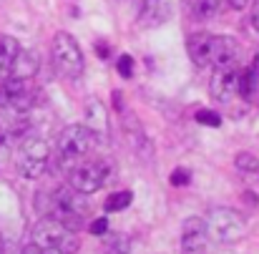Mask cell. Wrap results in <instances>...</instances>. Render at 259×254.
<instances>
[{
    "instance_id": "1",
    "label": "cell",
    "mask_w": 259,
    "mask_h": 254,
    "mask_svg": "<svg viewBox=\"0 0 259 254\" xmlns=\"http://www.w3.org/2000/svg\"><path fill=\"white\" fill-rule=\"evenodd\" d=\"M51 211H53V219H58L66 229L76 232V229H81V224L86 219V194L76 191L73 186H61L51 194Z\"/></svg>"
},
{
    "instance_id": "2",
    "label": "cell",
    "mask_w": 259,
    "mask_h": 254,
    "mask_svg": "<svg viewBox=\"0 0 259 254\" xmlns=\"http://www.w3.org/2000/svg\"><path fill=\"white\" fill-rule=\"evenodd\" d=\"M204 222H206V234H209V239L222 242V244L239 242V239H244V234H247V219H244L239 211L227 209V206L211 209Z\"/></svg>"
},
{
    "instance_id": "3",
    "label": "cell",
    "mask_w": 259,
    "mask_h": 254,
    "mask_svg": "<svg viewBox=\"0 0 259 254\" xmlns=\"http://www.w3.org/2000/svg\"><path fill=\"white\" fill-rule=\"evenodd\" d=\"M33 242L30 244H35L38 249H61L63 254H76L78 249V237H76V232H71V229H66L58 219H53V217H46V219H40L35 227H33Z\"/></svg>"
},
{
    "instance_id": "4",
    "label": "cell",
    "mask_w": 259,
    "mask_h": 254,
    "mask_svg": "<svg viewBox=\"0 0 259 254\" xmlns=\"http://www.w3.org/2000/svg\"><path fill=\"white\" fill-rule=\"evenodd\" d=\"M96 136L88 131L83 123H73V126H66L61 131V139H58V161L63 166H73L78 164L81 159H86L88 151L96 146Z\"/></svg>"
},
{
    "instance_id": "5",
    "label": "cell",
    "mask_w": 259,
    "mask_h": 254,
    "mask_svg": "<svg viewBox=\"0 0 259 254\" xmlns=\"http://www.w3.org/2000/svg\"><path fill=\"white\" fill-rule=\"evenodd\" d=\"M51 58H53L56 68H58L63 76H68V78H78V76L83 73V53H81V46H78V40H76L71 33H66V30H61V33L53 38Z\"/></svg>"
},
{
    "instance_id": "6",
    "label": "cell",
    "mask_w": 259,
    "mask_h": 254,
    "mask_svg": "<svg viewBox=\"0 0 259 254\" xmlns=\"http://www.w3.org/2000/svg\"><path fill=\"white\" fill-rule=\"evenodd\" d=\"M51 159V146L46 139H25L18 154V171L23 179H38Z\"/></svg>"
},
{
    "instance_id": "7",
    "label": "cell",
    "mask_w": 259,
    "mask_h": 254,
    "mask_svg": "<svg viewBox=\"0 0 259 254\" xmlns=\"http://www.w3.org/2000/svg\"><path fill=\"white\" fill-rule=\"evenodd\" d=\"M108 179V164L103 161H91V164H73L68 169V186H73L81 194L98 191Z\"/></svg>"
},
{
    "instance_id": "8",
    "label": "cell",
    "mask_w": 259,
    "mask_h": 254,
    "mask_svg": "<svg viewBox=\"0 0 259 254\" xmlns=\"http://www.w3.org/2000/svg\"><path fill=\"white\" fill-rule=\"evenodd\" d=\"M33 106V88L28 81L10 78L0 86V108L5 113H28Z\"/></svg>"
},
{
    "instance_id": "9",
    "label": "cell",
    "mask_w": 259,
    "mask_h": 254,
    "mask_svg": "<svg viewBox=\"0 0 259 254\" xmlns=\"http://www.w3.org/2000/svg\"><path fill=\"white\" fill-rule=\"evenodd\" d=\"M181 254H209L206 222L201 217H189L181 224Z\"/></svg>"
},
{
    "instance_id": "10",
    "label": "cell",
    "mask_w": 259,
    "mask_h": 254,
    "mask_svg": "<svg viewBox=\"0 0 259 254\" xmlns=\"http://www.w3.org/2000/svg\"><path fill=\"white\" fill-rule=\"evenodd\" d=\"M239 76H242V71H237V66L217 68L211 76V83H209L211 98L219 103H229L239 93Z\"/></svg>"
},
{
    "instance_id": "11",
    "label": "cell",
    "mask_w": 259,
    "mask_h": 254,
    "mask_svg": "<svg viewBox=\"0 0 259 254\" xmlns=\"http://www.w3.org/2000/svg\"><path fill=\"white\" fill-rule=\"evenodd\" d=\"M237 58H239V46H237L234 38H229V35H217V38H211L209 66H214V68L237 66Z\"/></svg>"
},
{
    "instance_id": "12",
    "label": "cell",
    "mask_w": 259,
    "mask_h": 254,
    "mask_svg": "<svg viewBox=\"0 0 259 254\" xmlns=\"http://www.w3.org/2000/svg\"><path fill=\"white\" fill-rule=\"evenodd\" d=\"M38 68H40L38 53L30 51V48H20L18 56H15V61H13V66H10V78L28 81V78H33L38 73Z\"/></svg>"
},
{
    "instance_id": "13",
    "label": "cell",
    "mask_w": 259,
    "mask_h": 254,
    "mask_svg": "<svg viewBox=\"0 0 259 254\" xmlns=\"http://www.w3.org/2000/svg\"><path fill=\"white\" fill-rule=\"evenodd\" d=\"M86 126L88 131L96 136V139H103L106 131H108V111L103 108V103L98 98H88L86 103Z\"/></svg>"
},
{
    "instance_id": "14",
    "label": "cell",
    "mask_w": 259,
    "mask_h": 254,
    "mask_svg": "<svg viewBox=\"0 0 259 254\" xmlns=\"http://www.w3.org/2000/svg\"><path fill=\"white\" fill-rule=\"evenodd\" d=\"M211 38H214V35H209V33H194V35H189L186 51H189V58L194 61V66H199V68H206V66H209Z\"/></svg>"
},
{
    "instance_id": "15",
    "label": "cell",
    "mask_w": 259,
    "mask_h": 254,
    "mask_svg": "<svg viewBox=\"0 0 259 254\" xmlns=\"http://www.w3.org/2000/svg\"><path fill=\"white\" fill-rule=\"evenodd\" d=\"M169 18V3L166 0H146L141 13H139V25L141 28H156Z\"/></svg>"
},
{
    "instance_id": "16",
    "label": "cell",
    "mask_w": 259,
    "mask_h": 254,
    "mask_svg": "<svg viewBox=\"0 0 259 254\" xmlns=\"http://www.w3.org/2000/svg\"><path fill=\"white\" fill-rule=\"evenodd\" d=\"M18 51H20V43L13 35H3L0 38V81L10 76V66H13Z\"/></svg>"
},
{
    "instance_id": "17",
    "label": "cell",
    "mask_w": 259,
    "mask_h": 254,
    "mask_svg": "<svg viewBox=\"0 0 259 254\" xmlns=\"http://www.w3.org/2000/svg\"><path fill=\"white\" fill-rule=\"evenodd\" d=\"M186 10L196 20H209L219 13V0H186Z\"/></svg>"
},
{
    "instance_id": "18",
    "label": "cell",
    "mask_w": 259,
    "mask_h": 254,
    "mask_svg": "<svg viewBox=\"0 0 259 254\" xmlns=\"http://www.w3.org/2000/svg\"><path fill=\"white\" fill-rule=\"evenodd\" d=\"M257 88H259V76L252 71V66H249V68L242 71V76H239V93H242L247 101H252L254 93H257Z\"/></svg>"
},
{
    "instance_id": "19",
    "label": "cell",
    "mask_w": 259,
    "mask_h": 254,
    "mask_svg": "<svg viewBox=\"0 0 259 254\" xmlns=\"http://www.w3.org/2000/svg\"><path fill=\"white\" fill-rule=\"evenodd\" d=\"M134 201V194L131 191H113L108 199H106V204H103V209L111 214V211H123V209H128V204Z\"/></svg>"
},
{
    "instance_id": "20",
    "label": "cell",
    "mask_w": 259,
    "mask_h": 254,
    "mask_svg": "<svg viewBox=\"0 0 259 254\" xmlns=\"http://www.w3.org/2000/svg\"><path fill=\"white\" fill-rule=\"evenodd\" d=\"M234 166L239 171H244V174H254V171H259V159L249 151H242V154H237Z\"/></svg>"
},
{
    "instance_id": "21",
    "label": "cell",
    "mask_w": 259,
    "mask_h": 254,
    "mask_svg": "<svg viewBox=\"0 0 259 254\" xmlns=\"http://www.w3.org/2000/svg\"><path fill=\"white\" fill-rule=\"evenodd\" d=\"M128 247H131V242L123 234H113V237L106 239V252L108 254H128Z\"/></svg>"
},
{
    "instance_id": "22",
    "label": "cell",
    "mask_w": 259,
    "mask_h": 254,
    "mask_svg": "<svg viewBox=\"0 0 259 254\" xmlns=\"http://www.w3.org/2000/svg\"><path fill=\"white\" fill-rule=\"evenodd\" d=\"M196 121L204 123V126H219V123H222L219 113H217V111H209V108H201V111L196 113Z\"/></svg>"
},
{
    "instance_id": "23",
    "label": "cell",
    "mask_w": 259,
    "mask_h": 254,
    "mask_svg": "<svg viewBox=\"0 0 259 254\" xmlns=\"http://www.w3.org/2000/svg\"><path fill=\"white\" fill-rule=\"evenodd\" d=\"M116 66H118V73H121L123 78H131V73H134V58H131V56H121Z\"/></svg>"
},
{
    "instance_id": "24",
    "label": "cell",
    "mask_w": 259,
    "mask_h": 254,
    "mask_svg": "<svg viewBox=\"0 0 259 254\" xmlns=\"http://www.w3.org/2000/svg\"><path fill=\"white\" fill-rule=\"evenodd\" d=\"M106 232H108V219H106V217H98V219H93V222H91V234L103 237Z\"/></svg>"
},
{
    "instance_id": "25",
    "label": "cell",
    "mask_w": 259,
    "mask_h": 254,
    "mask_svg": "<svg viewBox=\"0 0 259 254\" xmlns=\"http://www.w3.org/2000/svg\"><path fill=\"white\" fill-rule=\"evenodd\" d=\"M169 181H171L174 186H186V184L191 181V174H189L186 169H176L171 174V179H169Z\"/></svg>"
},
{
    "instance_id": "26",
    "label": "cell",
    "mask_w": 259,
    "mask_h": 254,
    "mask_svg": "<svg viewBox=\"0 0 259 254\" xmlns=\"http://www.w3.org/2000/svg\"><path fill=\"white\" fill-rule=\"evenodd\" d=\"M227 3H229V5H232V8H234V10H244V8H247V3H249V0H227Z\"/></svg>"
},
{
    "instance_id": "27",
    "label": "cell",
    "mask_w": 259,
    "mask_h": 254,
    "mask_svg": "<svg viewBox=\"0 0 259 254\" xmlns=\"http://www.w3.org/2000/svg\"><path fill=\"white\" fill-rule=\"evenodd\" d=\"M252 25L259 30V0L254 3V10H252Z\"/></svg>"
},
{
    "instance_id": "28",
    "label": "cell",
    "mask_w": 259,
    "mask_h": 254,
    "mask_svg": "<svg viewBox=\"0 0 259 254\" xmlns=\"http://www.w3.org/2000/svg\"><path fill=\"white\" fill-rule=\"evenodd\" d=\"M20 254H43V249H38L35 244H28V247H25V249H23Z\"/></svg>"
},
{
    "instance_id": "29",
    "label": "cell",
    "mask_w": 259,
    "mask_h": 254,
    "mask_svg": "<svg viewBox=\"0 0 259 254\" xmlns=\"http://www.w3.org/2000/svg\"><path fill=\"white\" fill-rule=\"evenodd\" d=\"M252 71H254V73L259 76V53L254 56V61H252Z\"/></svg>"
},
{
    "instance_id": "30",
    "label": "cell",
    "mask_w": 259,
    "mask_h": 254,
    "mask_svg": "<svg viewBox=\"0 0 259 254\" xmlns=\"http://www.w3.org/2000/svg\"><path fill=\"white\" fill-rule=\"evenodd\" d=\"M0 254H3V244H0Z\"/></svg>"
}]
</instances>
